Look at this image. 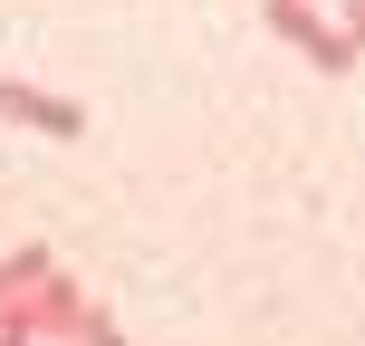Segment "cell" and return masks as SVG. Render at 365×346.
Masks as SVG:
<instances>
[{
    "instance_id": "1",
    "label": "cell",
    "mask_w": 365,
    "mask_h": 346,
    "mask_svg": "<svg viewBox=\"0 0 365 346\" xmlns=\"http://www.w3.org/2000/svg\"><path fill=\"white\" fill-rule=\"evenodd\" d=\"M259 19H269V39H279V49H298V58H308L317 77H346L356 58H365L356 39L336 29L327 10H317V0H259Z\"/></svg>"
},
{
    "instance_id": "2",
    "label": "cell",
    "mask_w": 365,
    "mask_h": 346,
    "mask_svg": "<svg viewBox=\"0 0 365 346\" xmlns=\"http://www.w3.org/2000/svg\"><path fill=\"white\" fill-rule=\"evenodd\" d=\"M0 126H38V135H58V145H77V135H87V106L29 87V77H0Z\"/></svg>"
},
{
    "instance_id": "3",
    "label": "cell",
    "mask_w": 365,
    "mask_h": 346,
    "mask_svg": "<svg viewBox=\"0 0 365 346\" xmlns=\"http://www.w3.org/2000/svg\"><path fill=\"white\" fill-rule=\"evenodd\" d=\"M48 270H58V260L38 250V240H29V250H10V260H0V308H10V298H29V289H38Z\"/></svg>"
},
{
    "instance_id": "4",
    "label": "cell",
    "mask_w": 365,
    "mask_h": 346,
    "mask_svg": "<svg viewBox=\"0 0 365 346\" xmlns=\"http://www.w3.org/2000/svg\"><path fill=\"white\" fill-rule=\"evenodd\" d=\"M336 10H346V19H336V29H346L356 49H365V0H336Z\"/></svg>"
},
{
    "instance_id": "5",
    "label": "cell",
    "mask_w": 365,
    "mask_h": 346,
    "mask_svg": "<svg viewBox=\"0 0 365 346\" xmlns=\"http://www.w3.org/2000/svg\"><path fill=\"white\" fill-rule=\"evenodd\" d=\"M58 346H125V337H115V327H87V337H58Z\"/></svg>"
}]
</instances>
